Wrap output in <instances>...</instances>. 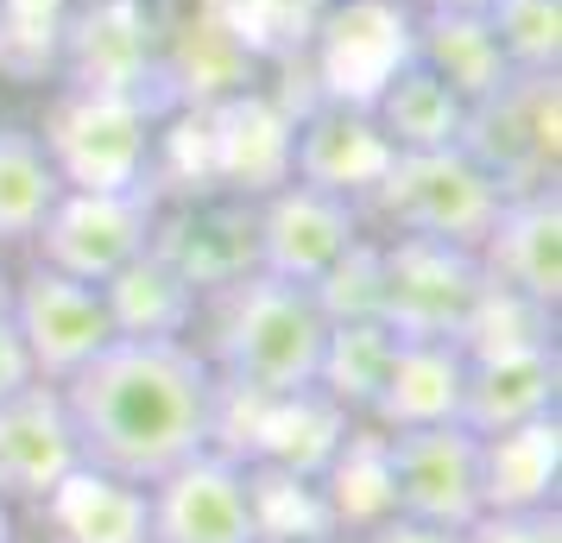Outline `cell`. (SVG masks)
<instances>
[{
	"mask_svg": "<svg viewBox=\"0 0 562 543\" xmlns=\"http://www.w3.org/2000/svg\"><path fill=\"white\" fill-rule=\"evenodd\" d=\"M486 442V512L493 506H557L562 480V417L506 430Z\"/></svg>",
	"mask_w": 562,
	"mask_h": 543,
	"instance_id": "24",
	"label": "cell"
},
{
	"mask_svg": "<svg viewBox=\"0 0 562 543\" xmlns=\"http://www.w3.org/2000/svg\"><path fill=\"white\" fill-rule=\"evenodd\" d=\"M424 13H486L493 0H417Z\"/></svg>",
	"mask_w": 562,
	"mask_h": 543,
	"instance_id": "31",
	"label": "cell"
},
{
	"mask_svg": "<svg viewBox=\"0 0 562 543\" xmlns=\"http://www.w3.org/2000/svg\"><path fill=\"white\" fill-rule=\"evenodd\" d=\"M461 152L499 183V196L562 183V70L550 77L512 70L499 89L468 102Z\"/></svg>",
	"mask_w": 562,
	"mask_h": 543,
	"instance_id": "5",
	"label": "cell"
},
{
	"mask_svg": "<svg viewBox=\"0 0 562 543\" xmlns=\"http://www.w3.org/2000/svg\"><path fill=\"white\" fill-rule=\"evenodd\" d=\"M64 82L77 89H121L153 95L158 89V38L139 0H89L82 13H64Z\"/></svg>",
	"mask_w": 562,
	"mask_h": 543,
	"instance_id": "15",
	"label": "cell"
},
{
	"mask_svg": "<svg viewBox=\"0 0 562 543\" xmlns=\"http://www.w3.org/2000/svg\"><path fill=\"white\" fill-rule=\"evenodd\" d=\"M385 165H392V146L380 139L373 114L360 102L316 95L304 114H291V183H310V190L360 203L380 183Z\"/></svg>",
	"mask_w": 562,
	"mask_h": 543,
	"instance_id": "16",
	"label": "cell"
},
{
	"mask_svg": "<svg viewBox=\"0 0 562 543\" xmlns=\"http://www.w3.org/2000/svg\"><path fill=\"white\" fill-rule=\"evenodd\" d=\"M486 32L506 57V70H525V77L562 70V0H493Z\"/></svg>",
	"mask_w": 562,
	"mask_h": 543,
	"instance_id": "28",
	"label": "cell"
},
{
	"mask_svg": "<svg viewBox=\"0 0 562 543\" xmlns=\"http://www.w3.org/2000/svg\"><path fill=\"white\" fill-rule=\"evenodd\" d=\"M499 183L486 178L461 146L442 152H392L380 183L360 196V222L380 234L411 240H449V247H481L493 215H499Z\"/></svg>",
	"mask_w": 562,
	"mask_h": 543,
	"instance_id": "4",
	"label": "cell"
},
{
	"mask_svg": "<svg viewBox=\"0 0 562 543\" xmlns=\"http://www.w3.org/2000/svg\"><path fill=\"white\" fill-rule=\"evenodd\" d=\"M153 543H259L254 467L228 442H209L146 487Z\"/></svg>",
	"mask_w": 562,
	"mask_h": 543,
	"instance_id": "10",
	"label": "cell"
},
{
	"mask_svg": "<svg viewBox=\"0 0 562 543\" xmlns=\"http://www.w3.org/2000/svg\"><path fill=\"white\" fill-rule=\"evenodd\" d=\"M228 405L247 411V437L228 442L234 455H247L259 467H284V474H310V480H323L341 437L360 423L341 405H329L316 386L284 392V398H228Z\"/></svg>",
	"mask_w": 562,
	"mask_h": 543,
	"instance_id": "18",
	"label": "cell"
},
{
	"mask_svg": "<svg viewBox=\"0 0 562 543\" xmlns=\"http://www.w3.org/2000/svg\"><path fill=\"white\" fill-rule=\"evenodd\" d=\"M486 297L474 247L380 234V323L398 341H461Z\"/></svg>",
	"mask_w": 562,
	"mask_h": 543,
	"instance_id": "6",
	"label": "cell"
},
{
	"mask_svg": "<svg viewBox=\"0 0 562 543\" xmlns=\"http://www.w3.org/2000/svg\"><path fill=\"white\" fill-rule=\"evenodd\" d=\"M153 253L203 291H222L234 279L259 272V196L240 190H190V196H165L158 190L153 215Z\"/></svg>",
	"mask_w": 562,
	"mask_h": 543,
	"instance_id": "8",
	"label": "cell"
},
{
	"mask_svg": "<svg viewBox=\"0 0 562 543\" xmlns=\"http://www.w3.org/2000/svg\"><path fill=\"white\" fill-rule=\"evenodd\" d=\"M360 234H367L360 203L284 178L259 196V272L291 279V285H316Z\"/></svg>",
	"mask_w": 562,
	"mask_h": 543,
	"instance_id": "12",
	"label": "cell"
},
{
	"mask_svg": "<svg viewBox=\"0 0 562 543\" xmlns=\"http://www.w3.org/2000/svg\"><path fill=\"white\" fill-rule=\"evenodd\" d=\"M411 52L424 57L442 82H456L468 102H481L486 89H499L512 77L493 32H486V13H424L411 26Z\"/></svg>",
	"mask_w": 562,
	"mask_h": 543,
	"instance_id": "25",
	"label": "cell"
},
{
	"mask_svg": "<svg viewBox=\"0 0 562 543\" xmlns=\"http://www.w3.org/2000/svg\"><path fill=\"white\" fill-rule=\"evenodd\" d=\"M13 538H20V512H13V506L0 499V543H13Z\"/></svg>",
	"mask_w": 562,
	"mask_h": 543,
	"instance_id": "32",
	"label": "cell"
},
{
	"mask_svg": "<svg viewBox=\"0 0 562 543\" xmlns=\"http://www.w3.org/2000/svg\"><path fill=\"white\" fill-rule=\"evenodd\" d=\"M385 493L392 512L468 531L486 512V442L468 423L385 430Z\"/></svg>",
	"mask_w": 562,
	"mask_h": 543,
	"instance_id": "7",
	"label": "cell"
},
{
	"mask_svg": "<svg viewBox=\"0 0 562 543\" xmlns=\"http://www.w3.org/2000/svg\"><path fill=\"white\" fill-rule=\"evenodd\" d=\"M13 329H20V348H26L32 373L45 386H64L70 373H82L114 341L108 291L32 259L26 272L13 279Z\"/></svg>",
	"mask_w": 562,
	"mask_h": 543,
	"instance_id": "11",
	"label": "cell"
},
{
	"mask_svg": "<svg viewBox=\"0 0 562 543\" xmlns=\"http://www.w3.org/2000/svg\"><path fill=\"white\" fill-rule=\"evenodd\" d=\"M543 417H562V348L557 341L468 354L461 423L474 437H506V430H525V423H543Z\"/></svg>",
	"mask_w": 562,
	"mask_h": 543,
	"instance_id": "17",
	"label": "cell"
},
{
	"mask_svg": "<svg viewBox=\"0 0 562 543\" xmlns=\"http://www.w3.org/2000/svg\"><path fill=\"white\" fill-rule=\"evenodd\" d=\"M57 392L77 423L82 462L139 487H153L158 474L222 437V380L196 341L114 336Z\"/></svg>",
	"mask_w": 562,
	"mask_h": 543,
	"instance_id": "1",
	"label": "cell"
},
{
	"mask_svg": "<svg viewBox=\"0 0 562 543\" xmlns=\"http://www.w3.org/2000/svg\"><path fill=\"white\" fill-rule=\"evenodd\" d=\"M323 499L341 538H355L367 524H380L392 512V493H385V430L380 423H355L341 449L323 467Z\"/></svg>",
	"mask_w": 562,
	"mask_h": 543,
	"instance_id": "27",
	"label": "cell"
},
{
	"mask_svg": "<svg viewBox=\"0 0 562 543\" xmlns=\"http://www.w3.org/2000/svg\"><path fill=\"white\" fill-rule=\"evenodd\" d=\"M70 467H82V449L64 392L45 380L0 392V499L13 512H38Z\"/></svg>",
	"mask_w": 562,
	"mask_h": 543,
	"instance_id": "13",
	"label": "cell"
},
{
	"mask_svg": "<svg viewBox=\"0 0 562 543\" xmlns=\"http://www.w3.org/2000/svg\"><path fill=\"white\" fill-rule=\"evenodd\" d=\"M461 398H468V348L461 341H398L367 423H380V430L461 423Z\"/></svg>",
	"mask_w": 562,
	"mask_h": 543,
	"instance_id": "21",
	"label": "cell"
},
{
	"mask_svg": "<svg viewBox=\"0 0 562 543\" xmlns=\"http://www.w3.org/2000/svg\"><path fill=\"white\" fill-rule=\"evenodd\" d=\"M153 215L158 190H64L32 234V259L89 285H108L121 265H133L153 247Z\"/></svg>",
	"mask_w": 562,
	"mask_h": 543,
	"instance_id": "9",
	"label": "cell"
},
{
	"mask_svg": "<svg viewBox=\"0 0 562 543\" xmlns=\"http://www.w3.org/2000/svg\"><path fill=\"white\" fill-rule=\"evenodd\" d=\"M57 196H64V178H57L38 127L0 121V247H32V234L52 215Z\"/></svg>",
	"mask_w": 562,
	"mask_h": 543,
	"instance_id": "23",
	"label": "cell"
},
{
	"mask_svg": "<svg viewBox=\"0 0 562 543\" xmlns=\"http://www.w3.org/2000/svg\"><path fill=\"white\" fill-rule=\"evenodd\" d=\"M474 253H481V272L493 291L525 297V304L557 316L562 310V183L506 196Z\"/></svg>",
	"mask_w": 562,
	"mask_h": 543,
	"instance_id": "14",
	"label": "cell"
},
{
	"mask_svg": "<svg viewBox=\"0 0 562 543\" xmlns=\"http://www.w3.org/2000/svg\"><path fill=\"white\" fill-rule=\"evenodd\" d=\"M392 348L398 336L385 329L380 316L367 323H329V348H323V373H316V392L341 405L348 417H373L380 405V386H385V366H392Z\"/></svg>",
	"mask_w": 562,
	"mask_h": 543,
	"instance_id": "26",
	"label": "cell"
},
{
	"mask_svg": "<svg viewBox=\"0 0 562 543\" xmlns=\"http://www.w3.org/2000/svg\"><path fill=\"white\" fill-rule=\"evenodd\" d=\"M32 518H38L45 543H153L146 487L89 462L70 467Z\"/></svg>",
	"mask_w": 562,
	"mask_h": 543,
	"instance_id": "19",
	"label": "cell"
},
{
	"mask_svg": "<svg viewBox=\"0 0 562 543\" xmlns=\"http://www.w3.org/2000/svg\"><path fill=\"white\" fill-rule=\"evenodd\" d=\"M468 543H562V506H493L468 524Z\"/></svg>",
	"mask_w": 562,
	"mask_h": 543,
	"instance_id": "29",
	"label": "cell"
},
{
	"mask_svg": "<svg viewBox=\"0 0 562 543\" xmlns=\"http://www.w3.org/2000/svg\"><path fill=\"white\" fill-rule=\"evenodd\" d=\"M348 543H468V531H456V524H430V518L385 512L380 524H367V531H355Z\"/></svg>",
	"mask_w": 562,
	"mask_h": 543,
	"instance_id": "30",
	"label": "cell"
},
{
	"mask_svg": "<svg viewBox=\"0 0 562 543\" xmlns=\"http://www.w3.org/2000/svg\"><path fill=\"white\" fill-rule=\"evenodd\" d=\"M13 543H45V538H26V531H20V538H13Z\"/></svg>",
	"mask_w": 562,
	"mask_h": 543,
	"instance_id": "34",
	"label": "cell"
},
{
	"mask_svg": "<svg viewBox=\"0 0 562 543\" xmlns=\"http://www.w3.org/2000/svg\"><path fill=\"white\" fill-rule=\"evenodd\" d=\"M38 139H45L64 190H158L165 139H158V108L146 95L64 82Z\"/></svg>",
	"mask_w": 562,
	"mask_h": 543,
	"instance_id": "3",
	"label": "cell"
},
{
	"mask_svg": "<svg viewBox=\"0 0 562 543\" xmlns=\"http://www.w3.org/2000/svg\"><path fill=\"white\" fill-rule=\"evenodd\" d=\"M259 543H348V538H335V531H316V538H259Z\"/></svg>",
	"mask_w": 562,
	"mask_h": 543,
	"instance_id": "33",
	"label": "cell"
},
{
	"mask_svg": "<svg viewBox=\"0 0 562 543\" xmlns=\"http://www.w3.org/2000/svg\"><path fill=\"white\" fill-rule=\"evenodd\" d=\"M367 114L392 152H442V146H461V121H468V95L456 82H442L411 52L405 64H392L385 82L367 95Z\"/></svg>",
	"mask_w": 562,
	"mask_h": 543,
	"instance_id": "20",
	"label": "cell"
},
{
	"mask_svg": "<svg viewBox=\"0 0 562 543\" xmlns=\"http://www.w3.org/2000/svg\"><path fill=\"white\" fill-rule=\"evenodd\" d=\"M203 361L228 398H284V392L316 386L323 348H329V316L310 285L247 272L234 285L203 297Z\"/></svg>",
	"mask_w": 562,
	"mask_h": 543,
	"instance_id": "2",
	"label": "cell"
},
{
	"mask_svg": "<svg viewBox=\"0 0 562 543\" xmlns=\"http://www.w3.org/2000/svg\"><path fill=\"white\" fill-rule=\"evenodd\" d=\"M102 291H108L114 336H127V341H190L196 323H203V291L190 279H178L153 247L133 265H121Z\"/></svg>",
	"mask_w": 562,
	"mask_h": 543,
	"instance_id": "22",
	"label": "cell"
}]
</instances>
